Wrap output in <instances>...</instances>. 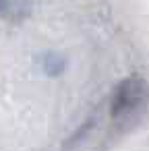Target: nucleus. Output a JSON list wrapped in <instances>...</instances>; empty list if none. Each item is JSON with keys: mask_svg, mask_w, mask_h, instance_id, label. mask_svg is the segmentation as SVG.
Listing matches in <instances>:
<instances>
[{"mask_svg": "<svg viewBox=\"0 0 149 151\" xmlns=\"http://www.w3.org/2000/svg\"><path fill=\"white\" fill-rule=\"evenodd\" d=\"M147 106V83L141 75L126 77L116 85L110 97V118L114 124H135Z\"/></svg>", "mask_w": 149, "mask_h": 151, "instance_id": "nucleus-1", "label": "nucleus"}, {"mask_svg": "<svg viewBox=\"0 0 149 151\" xmlns=\"http://www.w3.org/2000/svg\"><path fill=\"white\" fill-rule=\"evenodd\" d=\"M35 0H0V19L9 23H21L31 17Z\"/></svg>", "mask_w": 149, "mask_h": 151, "instance_id": "nucleus-2", "label": "nucleus"}, {"mask_svg": "<svg viewBox=\"0 0 149 151\" xmlns=\"http://www.w3.org/2000/svg\"><path fill=\"white\" fill-rule=\"evenodd\" d=\"M66 64L68 60L62 56V54H56V52H48L42 56V68L48 77H58L66 70Z\"/></svg>", "mask_w": 149, "mask_h": 151, "instance_id": "nucleus-3", "label": "nucleus"}, {"mask_svg": "<svg viewBox=\"0 0 149 151\" xmlns=\"http://www.w3.org/2000/svg\"><path fill=\"white\" fill-rule=\"evenodd\" d=\"M95 128V118H89V120H85V124L73 134V137H68V141L64 143V151H73V149H77L85 139H87V134L91 132Z\"/></svg>", "mask_w": 149, "mask_h": 151, "instance_id": "nucleus-4", "label": "nucleus"}]
</instances>
